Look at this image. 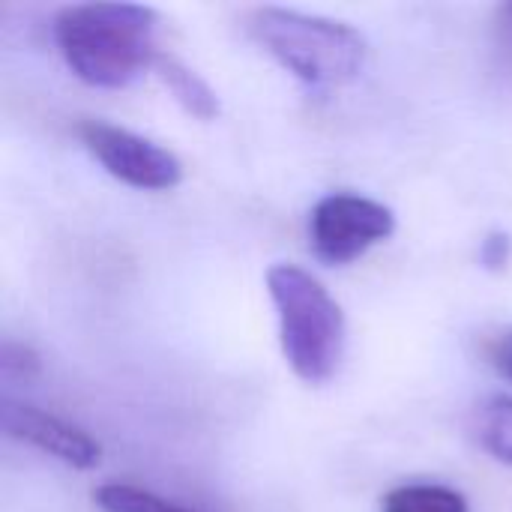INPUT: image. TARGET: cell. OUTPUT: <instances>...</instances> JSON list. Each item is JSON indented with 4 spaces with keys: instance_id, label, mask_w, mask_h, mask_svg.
I'll return each instance as SVG.
<instances>
[{
    "instance_id": "obj_1",
    "label": "cell",
    "mask_w": 512,
    "mask_h": 512,
    "mask_svg": "<svg viewBox=\"0 0 512 512\" xmlns=\"http://www.w3.org/2000/svg\"><path fill=\"white\" fill-rule=\"evenodd\" d=\"M156 12L141 3H75L57 12L54 39L66 66L90 87H129L156 60Z\"/></svg>"
},
{
    "instance_id": "obj_2",
    "label": "cell",
    "mask_w": 512,
    "mask_h": 512,
    "mask_svg": "<svg viewBox=\"0 0 512 512\" xmlns=\"http://www.w3.org/2000/svg\"><path fill=\"white\" fill-rule=\"evenodd\" d=\"M267 291L279 312L282 354L306 384H327L345 354V315L330 291L297 264H273Z\"/></svg>"
},
{
    "instance_id": "obj_3",
    "label": "cell",
    "mask_w": 512,
    "mask_h": 512,
    "mask_svg": "<svg viewBox=\"0 0 512 512\" xmlns=\"http://www.w3.org/2000/svg\"><path fill=\"white\" fill-rule=\"evenodd\" d=\"M249 30L264 51L309 87L351 84L369 60L366 39L345 21L264 6L252 12Z\"/></svg>"
},
{
    "instance_id": "obj_4",
    "label": "cell",
    "mask_w": 512,
    "mask_h": 512,
    "mask_svg": "<svg viewBox=\"0 0 512 512\" xmlns=\"http://www.w3.org/2000/svg\"><path fill=\"white\" fill-rule=\"evenodd\" d=\"M396 216L375 198L354 192L324 195L309 216V240L324 264H351L390 240Z\"/></svg>"
},
{
    "instance_id": "obj_5",
    "label": "cell",
    "mask_w": 512,
    "mask_h": 512,
    "mask_svg": "<svg viewBox=\"0 0 512 512\" xmlns=\"http://www.w3.org/2000/svg\"><path fill=\"white\" fill-rule=\"evenodd\" d=\"M78 135H81L84 147L96 156V162L111 177H117L120 183H126L132 189L165 192L183 180V165L171 150L123 129V126H111L102 120H84V123H78Z\"/></svg>"
},
{
    "instance_id": "obj_6",
    "label": "cell",
    "mask_w": 512,
    "mask_h": 512,
    "mask_svg": "<svg viewBox=\"0 0 512 512\" xmlns=\"http://www.w3.org/2000/svg\"><path fill=\"white\" fill-rule=\"evenodd\" d=\"M3 420V432L15 441H24L48 456H54L57 462L75 468V471H90L102 462V447L78 426L45 414L33 405H21V402H3L0 411Z\"/></svg>"
},
{
    "instance_id": "obj_7",
    "label": "cell",
    "mask_w": 512,
    "mask_h": 512,
    "mask_svg": "<svg viewBox=\"0 0 512 512\" xmlns=\"http://www.w3.org/2000/svg\"><path fill=\"white\" fill-rule=\"evenodd\" d=\"M153 69L159 72V78L168 84V90L174 93V99L198 120H213L219 114V96L213 93V87L192 72L183 60L171 57V54H156Z\"/></svg>"
},
{
    "instance_id": "obj_8",
    "label": "cell",
    "mask_w": 512,
    "mask_h": 512,
    "mask_svg": "<svg viewBox=\"0 0 512 512\" xmlns=\"http://www.w3.org/2000/svg\"><path fill=\"white\" fill-rule=\"evenodd\" d=\"M474 435L495 462L512 468V396H489L477 405Z\"/></svg>"
},
{
    "instance_id": "obj_9",
    "label": "cell",
    "mask_w": 512,
    "mask_h": 512,
    "mask_svg": "<svg viewBox=\"0 0 512 512\" xmlns=\"http://www.w3.org/2000/svg\"><path fill=\"white\" fill-rule=\"evenodd\" d=\"M381 512H468V501L450 486L405 483L384 495Z\"/></svg>"
},
{
    "instance_id": "obj_10",
    "label": "cell",
    "mask_w": 512,
    "mask_h": 512,
    "mask_svg": "<svg viewBox=\"0 0 512 512\" xmlns=\"http://www.w3.org/2000/svg\"><path fill=\"white\" fill-rule=\"evenodd\" d=\"M93 501L96 507L105 512H195L174 504V501H165L147 489H138V486H129V483H108V486H99L93 492Z\"/></svg>"
},
{
    "instance_id": "obj_11",
    "label": "cell",
    "mask_w": 512,
    "mask_h": 512,
    "mask_svg": "<svg viewBox=\"0 0 512 512\" xmlns=\"http://www.w3.org/2000/svg\"><path fill=\"white\" fill-rule=\"evenodd\" d=\"M492 57H495V72L510 81L512 78V3L498 6L495 15V36H492Z\"/></svg>"
},
{
    "instance_id": "obj_12",
    "label": "cell",
    "mask_w": 512,
    "mask_h": 512,
    "mask_svg": "<svg viewBox=\"0 0 512 512\" xmlns=\"http://www.w3.org/2000/svg\"><path fill=\"white\" fill-rule=\"evenodd\" d=\"M0 372L6 381H33L39 375V357L18 342H6L0 351Z\"/></svg>"
},
{
    "instance_id": "obj_13",
    "label": "cell",
    "mask_w": 512,
    "mask_h": 512,
    "mask_svg": "<svg viewBox=\"0 0 512 512\" xmlns=\"http://www.w3.org/2000/svg\"><path fill=\"white\" fill-rule=\"evenodd\" d=\"M483 354H486V363H489L498 375H504V378H510L512 381V327L495 333V336H489V339L483 342Z\"/></svg>"
},
{
    "instance_id": "obj_14",
    "label": "cell",
    "mask_w": 512,
    "mask_h": 512,
    "mask_svg": "<svg viewBox=\"0 0 512 512\" xmlns=\"http://www.w3.org/2000/svg\"><path fill=\"white\" fill-rule=\"evenodd\" d=\"M510 252H512L510 234H504V231H492V234L483 240V246H480V261H483V267H486V270H504V267H507V261H510Z\"/></svg>"
}]
</instances>
